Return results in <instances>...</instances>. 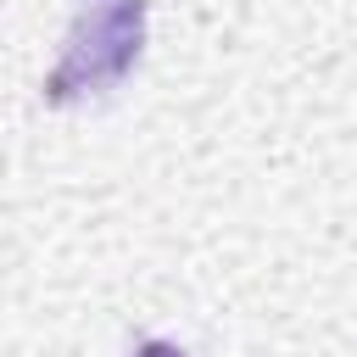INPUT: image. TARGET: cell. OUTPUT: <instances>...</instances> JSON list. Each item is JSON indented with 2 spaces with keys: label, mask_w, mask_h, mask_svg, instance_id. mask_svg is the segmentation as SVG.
Here are the masks:
<instances>
[{
  "label": "cell",
  "mask_w": 357,
  "mask_h": 357,
  "mask_svg": "<svg viewBox=\"0 0 357 357\" xmlns=\"http://www.w3.org/2000/svg\"><path fill=\"white\" fill-rule=\"evenodd\" d=\"M145 45V0H106L95 11H84L61 45V61L45 78V100H78L95 89H112Z\"/></svg>",
  "instance_id": "obj_1"
},
{
  "label": "cell",
  "mask_w": 357,
  "mask_h": 357,
  "mask_svg": "<svg viewBox=\"0 0 357 357\" xmlns=\"http://www.w3.org/2000/svg\"><path fill=\"white\" fill-rule=\"evenodd\" d=\"M134 357H184V351H178V346H167V340H145Z\"/></svg>",
  "instance_id": "obj_2"
}]
</instances>
